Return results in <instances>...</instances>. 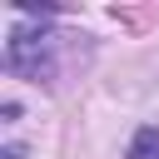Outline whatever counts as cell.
Listing matches in <instances>:
<instances>
[{"mask_svg":"<svg viewBox=\"0 0 159 159\" xmlns=\"http://www.w3.org/2000/svg\"><path fill=\"white\" fill-rule=\"evenodd\" d=\"M5 70L20 75V80H50L55 75L50 35H40V30H10V40H5Z\"/></svg>","mask_w":159,"mask_h":159,"instance_id":"cell-1","label":"cell"},{"mask_svg":"<svg viewBox=\"0 0 159 159\" xmlns=\"http://www.w3.org/2000/svg\"><path fill=\"white\" fill-rule=\"evenodd\" d=\"M124 159H159V129H154V124L134 129V139H129V154H124Z\"/></svg>","mask_w":159,"mask_h":159,"instance_id":"cell-2","label":"cell"},{"mask_svg":"<svg viewBox=\"0 0 159 159\" xmlns=\"http://www.w3.org/2000/svg\"><path fill=\"white\" fill-rule=\"evenodd\" d=\"M0 159H25V149H20V144H5V149H0Z\"/></svg>","mask_w":159,"mask_h":159,"instance_id":"cell-3","label":"cell"}]
</instances>
